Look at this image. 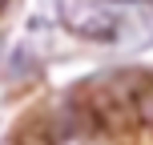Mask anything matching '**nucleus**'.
<instances>
[{"label":"nucleus","mask_w":153,"mask_h":145,"mask_svg":"<svg viewBox=\"0 0 153 145\" xmlns=\"http://www.w3.org/2000/svg\"><path fill=\"white\" fill-rule=\"evenodd\" d=\"M4 4H8V0H0V8H4Z\"/></svg>","instance_id":"2"},{"label":"nucleus","mask_w":153,"mask_h":145,"mask_svg":"<svg viewBox=\"0 0 153 145\" xmlns=\"http://www.w3.org/2000/svg\"><path fill=\"white\" fill-rule=\"evenodd\" d=\"M93 133H97V113H93V105H85V101H65L45 121L48 145H85Z\"/></svg>","instance_id":"1"}]
</instances>
